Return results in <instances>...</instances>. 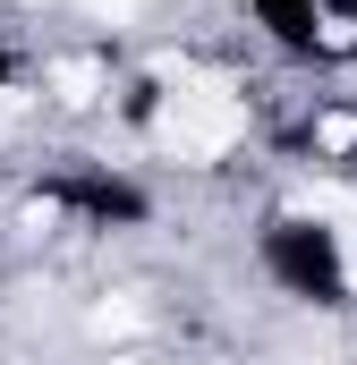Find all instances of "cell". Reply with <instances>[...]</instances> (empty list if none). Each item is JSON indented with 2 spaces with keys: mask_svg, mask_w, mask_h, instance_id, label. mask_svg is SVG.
<instances>
[{
  "mask_svg": "<svg viewBox=\"0 0 357 365\" xmlns=\"http://www.w3.org/2000/svg\"><path fill=\"white\" fill-rule=\"evenodd\" d=\"M247 136H256L247 86L238 77H213V68H187V60L162 77L154 110H145V145L171 170H221L230 153H247Z\"/></svg>",
  "mask_w": 357,
  "mask_h": 365,
  "instance_id": "6da1fadb",
  "label": "cell"
}]
</instances>
